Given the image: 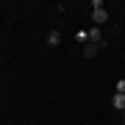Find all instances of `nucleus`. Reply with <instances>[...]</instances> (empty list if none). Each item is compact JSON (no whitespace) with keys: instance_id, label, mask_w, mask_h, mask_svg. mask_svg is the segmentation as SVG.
<instances>
[{"instance_id":"7ed1b4c3","label":"nucleus","mask_w":125,"mask_h":125,"mask_svg":"<svg viewBox=\"0 0 125 125\" xmlns=\"http://www.w3.org/2000/svg\"><path fill=\"white\" fill-rule=\"evenodd\" d=\"M111 106L117 108V111H122V114H125V94H117V92H114V97H111Z\"/></svg>"},{"instance_id":"f03ea898","label":"nucleus","mask_w":125,"mask_h":125,"mask_svg":"<svg viewBox=\"0 0 125 125\" xmlns=\"http://www.w3.org/2000/svg\"><path fill=\"white\" fill-rule=\"evenodd\" d=\"M92 20H94L97 28H103V25L108 22V11H106V9H92Z\"/></svg>"},{"instance_id":"f257e3e1","label":"nucleus","mask_w":125,"mask_h":125,"mask_svg":"<svg viewBox=\"0 0 125 125\" xmlns=\"http://www.w3.org/2000/svg\"><path fill=\"white\" fill-rule=\"evenodd\" d=\"M100 53V45H94V42H86V45H81V56L83 58H94Z\"/></svg>"},{"instance_id":"20e7f679","label":"nucleus","mask_w":125,"mask_h":125,"mask_svg":"<svg viewBox=\"0 0 125 125\" xmlns=\"http://www.w3.org/2000/svg\"><path fill=\"white\" fill-rule=\"evenodd\" d=\"M89 42H94V45H100V42H103V28H97V25L92 28V31H89Z\"/></svg>"},{"instance_id":"423d86ee","label":"nucleus","mask_w":125,"mask_h":125,"mask_svg":"<svg viewBox=\"0 0 125 125\" xmlns=\"http://www.w3.org/2000/svg\"><path fill=\"white\" fill-rule=\"evenodd\" d=\"M75 42L78 45H86L89 42V31H75Z\"/></svg>"},{"instance_id":"39448f33","label":"nucleus","mask_w":125,"mask_h":125,"mask_svg":"<svg viewBox=\"0 0 125 125\" xmlns=\"http://www.w3.org/2000/svg\"><path fill=\"white\" fill-rule=\"evenodd\" d=\"M58 42H61V31H50V33H47V45H50V47H56Z\"/></svg>"},{"instance_id":"6e6552de","label":"nucleus","mask_w":125,"mask_h":125,"mask_svg":"<svg viewBox=\"0 0 125 125\" xmlns=\"http://www.w3.org/2000/svg\"><path fill=\"white\" fill-rule=\"evenodd\" d=\"M122 122H125V114H122Z\"/></svg>"},{"instance_id":"0eeeda50","label":"nucleus","mask_w":125,"mask_h":125,"mask_svg":"<svg viewBox=\"0 0 125 125\" xmlns=\"http://www.w3.org/2000/svg\"><path fill=\"white\" fill-rule=\"evenodd\" d=\"M117 94H125V78L117 81Z\"/></svg>"}]
</instances>
